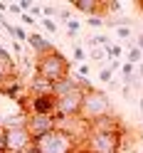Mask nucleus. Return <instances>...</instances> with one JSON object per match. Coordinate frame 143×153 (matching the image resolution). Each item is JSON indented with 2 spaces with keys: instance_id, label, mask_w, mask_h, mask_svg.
<instances>
[{
  "instance_id": "1",
  "label": "nucleus",
  "mask_w": 143,
  "mask_h": 153,
  "mask_svg": "<svg viewBox=\"0 0 143 153\" xmlns=\"http://www.w3.org/2000/svg\"><path fill=\"white\" fill-rule=\"evenodd\" d=\"M79 138L69 133L67 128H52L50 133H44V136L35 138L32 141V148L30 153H77L79 148Z\"/></svg>"
},
{
  "instance_id": "2",
  "label": "nucleus",
  "mask_w": 143,
  "mask_h": 153,
  "mask_svg": "<svg viewBox=\"0 0 143 153\" xmlns=\"http://www.w3.org/2000/svg\"><path fill=\"white\" fill-rule=\"evenodd\" d=\"M35 74L47 79V82H52V84H57V82L69 76V59L59 50H52V52H47V54L35 59Z\"/></svg>"
},
{
  "instance_id": "3",
  "label": "nucleus",
  "mask_w": 143,
  "mask_h": 153,
  "mask_svg": "<svg viewBox=\"0 0 143 153\" xmlns=\"http://www.w3.org/2000/svg\"><path fill=\"white\" fill-rule=\"evenodd\" d=\"M91 89V82L89 79H82L79 87H74L72 91L57 97V111H54V119L62 121V119H77L82 114V104H84V91Z\"/></svg>"
},
{
  "instance_id": "4",
  "label": "nucleus",
  "mask_w": 143,
  "mask_h": 153,
  "mask_svg": "<svg viewBox=\"0 0 143 153\" xmlns=\"http://www.w3.org/2000/svg\"><path fill=\"white\" fill-rule=\"evenodd\" d=\"M106 114H113L111 111V99H109V94L104 91V89H96V87H91L84 91V104H82V114H79V119L82 121H94V119H101V116H106Z\"/></svg>"
},
{
  "instance_id": "5",
  "label": "nucleus",
  "mask_w": 143,
  "mask_h": 153,
  "mask_svg": "<svg viewBox=\"0 0 143 153\" xmlns=\"http://www.w3.org/2000/svg\"><path fill=\"white\" fill-rule=\"evenodd\" d=\"M32 136L25 123L5 126V153H30L32 148Z\"/></svg>"
},
{
  "instance_id": "6",
  "label": "nucleus",
  "mask_w": 143,
  "mask_h": 153,
  "mask_svg": "<svg viewBox=\"0 0 143 153\" xmlns=\"http://www.w3.org/2000/svg\"><path fill=\"white\" fill-rule=\"evenodd\" d=\"M25 126H27L32 138H40L44 133H50L52 128H57V119L54 116H42V114H27Z\"/></svg>"
},
{
  "instance_id": "7",
  "label": "nucleus",
  "mask_w": 143,
  "mask_h": 153,
  "mask_svg": "<svg viewBox=\"0 0 143 153\" xmlns=\"http://www.w3.org/2000/svg\"><path fill=\"white\" fill-rule=\"evenodd\" d=\"M89 131H94V133H126V126H123V121L116 114H106L101 119L89 121Z\"/></svg>"
},
{
  "instance_id": "8",
  "label": "nucleus",
  "mask_w": 143,
  "mask_h": 153,
  "mask_svg": "<svg viewBox=\"0 0 143 153\" xmlns=\"http://www.w3.org/2000/svg\"><path fill=\"white\" fill-rule=\"evenodd\" d=\"M57 111V97L54 94H42V97H30L27 114H42V116H54Z\"/></svg>"
},
{
  "instance_id": "9",
  "label": "nucleus",
  "mask_w": 143,
  "mask_h": 153,
  "mask_svg": "<svg viewBox=\"0 0 143 153\" xmlns=\"http://www.w3.org/2000/svg\"><path fill=\"white\" fill-rule=\"evenodd\" d=\"M22 91H27L25 89V84H22V76H20V72H13V74H7L3 82H0V94H3L5 99H20L22 97Z\"/></svg>"
},
{
  "instance_id": "10",
  "label": "nucleus",
  "mask_w": 143,
  "mask_h": 153,
  "mask_svg": "<svg viewBox=\"0 0 143 153\" xmlns=\"http://www.w3.org/2000/svg\"><path fill=\"white\" fill-rule=\"evenodd\" d=\"M72 7L87 17H106V3L104 0H72Z\"/></svg>"
},
{
  "instance_id": "11",
  "label": "nucleus",
  "mask_w": 143,
  "mask_h": 153,
  "mask_svg": "<svg viewBox=\"0 0 143 153\" xmlns=\"http://www.w3.org/2000/svg\"><path fill=\"white\" fill-rule=\"evenodd\" d=\"M27 94H30V97L54 94V84H52V82H47V79H42V76H37V74H32L30 84H27Z\"/></svg>"
},
{
  "instance_id": "12",
  "label": "nucleus",
  "mask_w": 143,
  "mask_h": 153,
  "mask_svg": "<svg viewBox=\"0 0 143 153\" xmlns=\"http://www.w3.org/2000/svg\"><path fill=\"white\" fill-rule=\"evenodd\" d=\"M27 45L35 50L37 57H42V54H47V52H52V50H54V45L47 40L44 35H40V32H30V37H27Z\"/></svg>"
},
{
  "instance_id": "13",
  "label": "nucleus",
  "mask_w": 143,
  "mask_h": 153,
  "mask_svg": "<svg viewBox=\"0 0 143 153\" xmlns=\"http://www.w3.org/2000/svg\"><path fill=\"white\" fill-rule=\"evenodd\" d=\"M126 62L128 64H133V67H138V64H143V52L138 50V47H128V54H126Z\"/></svg>"
},
{
  "instance_id": "14",
  "label": "nucleus",
  "mask_w": 143,
  "mask_h": 153,
  "mask_svg": "<svg viewBox=\"0 0 143 153\" xmlns=\"http://www.w3.org/2000/svg\"><path fill=\"white\" fill-rule=\"evenodd\" d=\"M89 57H91V62H99V64H101V62H106V64L111 62V59H109V54H106V50H104V47H94V50L89 52Z\"/></svg>"
},
{
  "instance_id": "15",
  "label": "nucleus",
  "mask_w": 143,
  "mask_h": 153,
  "mask_svg": "<svg viewBox=\"0 0 143 153\" xmlns=\"http://www.w3.org/2000/svg\"><path fill=\"white\" fill-rule=\"evenodd\" d=\"M0 59H3V62H5L7 67H13V69H17V67H15V57H13V52L7 50L5 45H0Z\"/></svg>"
},
{
  "instance_id": "16",
  "label": "nucleus",
  "mask_w": 143,
  "mask_h": 153,
  "mask_svg": "<svg viewBox=\"0 0 143 153\" xmlns=\"http://www.w3.org/2000/svg\"><path fill=\"white\" fill-rule=\"evenodd\" d=\"M104 50H106V54H109V59H119V57L123 54V50L119 45H113V42H109L106 47H104Z\"/></svg>"
},
{
  "instance_id": "17",
  "label": "nucleus",
  "mask_w": 143,
  "mask_h": 153,
  "mask_svg": "<svg viewBox=\"0 0 143 153\" xmlns=\"http://www.w3.org/2000/svg\"><path fill=\"white\" fill-rule=\"evenodd\" d=\"M13 37L17 42H27V37H30V32H25L20 25H13Z\"/></svg>"
},
{
  "instance_id": "18",
  "label": "nucleus",
  "mask_w": 143,
  "mask_h": 153,
  "mask_svg": "<svg viewBox=\"0 0 143 153\" xmlns=\"http://www.w3.org/2000/svg\"><path fill=\"white\" fill-rule=\"evenodd\" d=\"M131 25H121V27H116V37L119 40H131Z\"/></svg>"
},
{
  "instance_id": "19",
  "label": "nucleus",
  "mask_w": 143,
  "mask_h": 153,
  "mask_svg": "<svg viewBox=\"0 0 143 153\" xmlns=\"http://www.w3.org/2000/svg\"><path fill=\"white\" fill-rule=\"evenodd\" d=\"M79 27H82V22H79V20H69V22H67V35H69V37H77Z\"/></svg>"
},
{
  "instance_id": "20",
  "label": "nucleus",
  "mask_w": 143,
  "mask_h": 153,
  "mask_svg": "<svg viewBox=\"0 0 143 153\" xmlns=\"http://www.w3.org/2000/svg\"><path fill=\"white\" fill-rule=\"evenodd\" d=\"M57 15H59V7L57 5H44L42 7V17H50L52 20V17H57Z\"/></svg>"
},
{
  "instance_id": "21",
  "label": "nucleus",
  "mask_w": 143,
  "mask_h": 153,
  "mask_svg": "<svg viewBox=\"0 0 143 153\" xmlns=\"http://www.w3.org/2000/svg\"><path fill=\"white\" fill-rule=\"evenodd\" d=\"M111 79H113V72L109 69V67H101V72H99V82H101V84H109Z\"/></svg>"
},
{
  "instance_id": "22",
  "label": "nucleus",
  "mask_w": 143,
  "mask_h": 153,
  "mask_svg": "<svg viewBox=\"0 0 143 153\" xmlns=\"http://www.w3.org/2000/svg\"><path fill=\"white\" fill-rule=\"evenodd\" d=\"M40 22L44 25V30L50 32V35H57V22H54V20H50V17H42Z\"/></svg>"
},
{
  "instance_id": "23",
  "label": "nucleus",
  "mask_w": 143,
  "mask_h": 153,
  "mask_svg": "<svg viewBox=\"0 0 143 153\" xmlns=\"http://www.w3.org/2000/svg\"><path fill=\"white\" fill-rule=\"evenodd\" d=\"M87 25L94 27V30H99V27L106 25V20H104V17H87Z\"/></svg>"
},
{
  "instance_id": "24",
  "label": "nucleus",
  "mask_w": 143,
  "mask_h": 153,
  "mask_svg": "<svg viewBox=\"0 0 143 153\" xmlns=\"http://www.w3.org/2000/svg\"><path fill=\"white\" fill-rule=\"evenodd\" d=\"M13 72H17V69H13V67H7V64H5L3 59H0V82H3L7 74H13Z\"/></svg>"
},
{
  "instance_id": "25",
  "label": "nucleus",
  "mask_w": 143,
  "mask_h": 153,
  "mask_svg": "<svg viewBox=\"0 0 143 153\" xmlns=\"http://www.w3.org/2000/svg\"><path fill=\"white\" fill-rule=\"evenodd\" d=\"M74 59H77V62H84V59H87V52H84V47H79V45H74Z\"/></svg>"
},
{
  "instance_id": "26",
  "label": "nucleus",
  "mask_w": 143,
  "mask_h": 153,
  "mask_svg": "<svg viewBox=\"0 0 143 153\" xmlns=\"http://www.w3.org/2000/svg\"><path fill=\"white\" fill-rule=\"evenodd\" d=\"M20 22H22V25H35L37 20H35V17H32L30 13H22V15H20Z\"/></svg>"
},
{
  "instance_id": "27",
  "label": "nucleus",
  "mask_w": 143,
  "mask_h": 153,
  "mask_svg": "<svg viewBox=\"0 0 143 153\" xmlns=\"http://www.w3.org/2000/svg\"><path fill=\"white\" fill-rule=\"evenodd\" d=\"M17 5H20V10H22V13H30L35 3H32V0H20V3H17Z\"/></svg>"
},
{
  "instance_id": "28",
  "label": "nucleus",
  "mask_w": 143,
  "mask_h": 153,
  "mask_svg": "<svg viewBox=\"0 0 143 153\" xmlns=\"http://www.w3.org/2000/svg\"><path fill=\"white\" fill-rule=\"evenodd\" d=\"M77 72H79V79H87L91 69H89V64H79V69H77Z\"/></svg>"
},
{
  "instance_id": "29",
  "label": "nucleus",
  "mask_w": 143,
  "mask_h": 153,
  "mask_svg": "<svg viewBox=\"0 0 143 153\" xmlns=\"http://www.w3.org/2000/svg\"><path fill=\"white\" fill-rule=\"evenodd\" d=\"M10 47H13V52H15V57H17V59H20V57H22V45L17 42V40H13V45H10Z\"/></svg>"
},
{
  "instance_id": "30",
  "label": "nucleus",
  "mask_w": 143,
  "mask_h": 153,
  "mask_svg": "<svg viewBox=\"0 0 143 153\" xmlns=\"http://www.w3.org/2000/svg\"><path fill=\"white\" fill-rule=\"evenodd\" d=\"M106 67H109L111 72H116V69H121V62H119V59H111V62H109Z\"/></svg>"
},
{
  "instance_id": "31",
  "label": "nucleus",
  "mask_w": 143,
  "mask_h": 153,
  "mask_svg": "<svg viewBox=\"0 0 143 153\" xmlns=\"http://www.w3.org/2000/svg\"><path fill=\"white\" fill-rule=\"evenodd\" d=\"M133 47H138V50L143 52V32H141V35H136V42H133Z\"/></svg>"
},
{
  "instance_id": "32",
  "label": "nucleus",
  "mask_w": 143,
  "mask_h": 153,
  "mask_svg": "<svg viewBox=\"0 0 143 153\" xmlns=\"http://www.w3.org/2000/svg\"><path fill=\"white\" fill-rule=\"evenodd\" d=\"M7 13H13V15H22L20 5H7Z\"/></svg>"
},
{
  "instance_id": "33",
  "label": "nucleus",
  "mask_w": 143,
  "mask_h": 153,
  "mask_svg": "<svg viewBox=\"0 0 143 153\" xmlns=\"http://www.w3.org/2000/svg\"><path fill=\"white\" fill-rule=\"evenodd\" d=\"M119 87H121V82H116V79L109 82V89H119Z\"/></svg>"
},
{
  "instance_id": "34",
  "label": "nucleus",
  "mask_w": 143,
  "mask_h": 153,
  "mask_svg": "<svg viewBox=\"0 0 143 153\" xmlns=\"http://www.w3.org/2000/svg\"><path fill=\"white\" fill-rule=\"evenodd\" d=\"M0 13H3V15L7 13V3H0Z\"/></svg>"
},
{
  "instance_id": "35",
  "label": "nucleus",
  "mask_w": 143,
  "mask_h": 153,
  "mask_svg": "<svg viewBox=\"0 0 143 153\" xmlns=\"http://www.w3.org/2000/svg\"><path fill=\"white\" fill-rule=\"evenodd\" d=\"M136 7H138V10L143 13V0H138V3H136Z\"/></svg>"
},
{
  "instance_id": "36",
  "label": "nucleus",
  "mask_w": 143,
  "mask_h": 153,
  "mask_svg": "<svg viewBox=\"0 0 143 153\" xmlns=\"http://www.w3.org/2000/svg\"><path fill=\"white\" fill-rule=\"evenodd\" d=\"M138 76L143 79V64H138Z\"/></svg>"
},
{
  "instance_id": "37",
  "label": "nucleus",
  "mask_w": 143,
  "mask_h": 153,
  "mask_svg": "<svg viewBox=\"0 0 143 153\" xmlns=\"http://www.w3.org/2000/svg\"><path fill=\"white\" fill-rule=\"evenodd\" d=\"M141 116H143V94H141Z\"/></svg>"
}]
</instances>
